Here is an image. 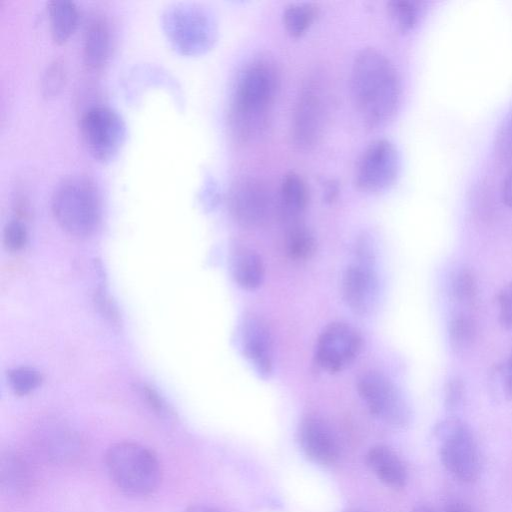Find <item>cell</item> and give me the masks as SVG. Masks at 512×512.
<instances>
[{
    "mask_svg": "<svg viewBox=\"0 0 512 512\" xmlns=\"http://www.w3.org/2000/svg\"><path fill=\"white\" fill-rule=\"evenodd\" d=\"M105 465L117 488L130 496H148L157 490L161 481L157 456L149 448L135 442L112 445L106 452Z\"/></svg>",
    "mask_w": 512,
    "mask_h": 512,
    "instance_id": "obj_3",
    "label": "cell"
},
{
    "mask_svg": "<svg viewBox=\"0 0 512 512\" xmlns=\"http://www.w3.org/2000/svg\"><path fill=\"white\" fill-rule=\"evenodd\" d=\"M477 336V326L473 317L464 311L456 312L448 325V340L455 354L469 351Z\"/></svg>",
    "mask_w": 512,
    "mask_h": 512,
    "instance_id": "obj_21",
    "label": "cell"
},
{
    "mask_svg": "<svg viewBox=\"0 0 512 512\" xmlns=\"http://www.w3.org/2000/svg\"><path fill=\"white\" fill-rule=\"evenodd\" d=\"M309 202V191L302 177L295 173H287L280 186V208L283 216L295 223L304 213Z\"/></svg>",
    "mask_w": 512,
    "mask_h": 512,
    "instance_id": "obj_19",
    "label": "cell"
},
{
    "mask_svg": "<svg viewBox=\"0 0 512 512\" xmlns=\"http://www.w3.org/2000/svg\"><path fill=\"white\" fill-rule=\"evenodd\" d=\"M478 293L477 280L473 271L467 267L458 269L450 282L452 300L461 307H471Z\"/></svg>",
    "mask_w": 512,
    "mask_h": 512,
    "instance_id": "obj_24",
    "label": "cell"
},
{
    "mask_svg": "<svg viewBox=\"0 0 512 512\" xmlns=\"http://www.w3.org/2000/svg\"><path fill=\"white\" fill-rule=\"evenodd\" d=\"M362 349L359 332L345 322H332L320 333L315 359L319 367L329 373H338L349 367Z\"/></svg>",
    "mask_w": 512,
    "mask_h": 512,
    "instance_id": "obj_11",
    "label": "cell"
},
{
    "mask_svg": "<svg viewBox=\"0 0 512 512\" xmlns=\"http://www.w3.org/2000/svg\"><path fill=\"white\" fill-rule=\"evenodd\" d=\"M285 249L288 257L292 260H308L316 252V238L313 232L304 224L292 223L286 234Z\"/></svg>",
    "mask_w": 512,
    "mask_h": 512,
    "instance_id": "obj_22",
    "label": "cell"
},
{
    "mask_svg": "<svg viewBox=\"0 0 512 512\" xmlns=\"http://www.w3.org/2000/svg\"><path fill=\"white\" fill-rule=\"evenodd\" d=\"M111 51V33L108 21L102 15H93L85 26L83 59L91 69L102 68Z\"/></svg>",
    "mask_w": 512,
    "mask_h": 512,
    "instance_id": "obj_16",
    "label": "cell"
},
{
    "mask_svg": "<svg viewBox=\"0 0 512 512\" xmlns=\"http://www.w3.org/2000/svg\"><path fill=\"white\" fill-rule=\"evenodd\" d=\"M163 29L175 50L194 56L206 52L216 38L213 17L205 9L192 4H175L162 16Z\"/></svg>",
    "mask_w": 512,
    "mask_h": 512,
    "instance_id": "obj_6",
    "label": "cell"
},
{
    "mask_svg": "<svg viewBox=\"0 0 512 512\" xmlns=\"http://www.w3.org/2000/svg\"><path fill=\"white\" fill-rule=\"evenodd\" d=\"M344 512H363V511H358V510H347V511H344Z\"/></svg>",
    "mask_w": 512,
    "mask_h": 512,
    "instance_id": "obj_38",
    "label": "cell"
},
{
    "mask_svg": "<svg viewBox=\"0 0 512 512\" xmlns=\"http://www.w3.org/2000/svg\"><path fill=\"white\" fill-rule=\"evenodd\" d=\"M387 7L398 29L402 32H409L416 27L421 18L423 2L394 0L390 1Z\"/></svg>",
    "mask_w": 512,
    "mask_h": 512,
    "instance_id": "obj_25",
    "label": "cell"
},
{
    "mask_svg": "<svg viewBox=\"0 0 512 512\" xmlns=\"http://www.w3.org/2000/svg\"><path fill=\"white\" fill-rule=\"evenodd\" d=\"M51 209L65 232L74 237H86L95 230L100 219L99 193L89 178L69 176L56 186Z\"/></svg>",
    "mask_w": 512,
    "mask_h": 512,
    "instance_id": "obj_4",
    "label": "cell"
},
{
    "mask_svg": "<svg viewBox=\"0 0 512 512\" xmlns=\"http://www.w3.org/2000/svg\"><path fill=\"white\" fill-rule=\"evenodd\" d=\"M465 396V385L461 378L451 377L445 385L444 404L448 411L454 412L460 408Z\"/></svg>",
    "mask_w": 512,
    "mask_h": 512,
    "instance_id": "obj_30",
    "label": "cell"
},
{
    "mask_svg": "<svg viewBox=\"0 0 512 512\" xmlns=\"http://www.w3.org/2000/svg\"><path fill=\"white\" fill-rule=\"evenodd\" d=\"M411 512H435L431 507L427 505H417Z\"/></svg>",
    "mask_w": 512,
    "mask_h": 512,
    "instance_id": "obj_37",
    "label": "cell"
},
{
    "mask_svg": "<svg viewBox=\"0 0 512 512\" xmlns=\"http://www.w3.org/2000/svg\"><path fill=\"white\" fill-rule=\"evenodd\" d=\"M328 112L327 83L320 73H314L302 84L293 110L291 137L298 149L310 150L320 142Z\"/></svg>",
    "mask_w": 512,
    "mask_h": 512,
    "instance_id": "obj_5",
    "label": "cell"
},
{
    "mask_svg": "<svg viewBox=\"0 0 512 512\" xmlns=\"http://www.w3.org/2000/svg\"><path fill=\"white\" fill-rule=\"evenodd\" d=\"M357 391L369 412L394 428L409 425L412 411L406 398L395 383L380 372L369 371L357 381Z\"/></svg>",
    "mask_w": 512,
    "mask_h": 512,
    "instance_id": "obj_9",
    "label": "cell"
},
{
    "mask_svg": "<svg viewBox=\"0 0 512 512\" xmlns=\"http://www.w3.org/2000/svg\"><path fill=\"white\" fill-rule=\"evenodd\" d=\"M497 377L499 380V385L501 386L502 392L505 398L511 400L512 399V353L508 360L496 367L495 369Z\"/></svg>",
    "mask_w": 512,
    "mask_h": 512,
    "instance_id": "obj_32",
    "label": "cell"
},
{
    "mask_svg": "<svg viewBox=\"0 0 512 512\" xmlns=\"http://www.w3.org/2000/svg\"><path fill=\"white\" fill-rule=\"evenodd\" d=\"M8 381L15 393L25 395L33 391L40 384L41 377L32 368L19 367L9 371Z\"/></svg>",
    "mask_w": 512,
    "mask_h": 512,
    "instance_id": "obj_27",
    "label": "cell"
},
{
    "mask_svg": "<svg viewBox=\"0 0 512 512\" xmlns=\"http://www.w3.org/2000/svg\"><path fill=\"white\" fill-rule=\"evenodd\" d=\"M27 242V229L25 224L19 219L10 220L3 230V243L7 250L17 252L21 250Z\"/></svg>",
    "mask_w": 512,
    "mask_h": 512,
    "instance_id": "obj_29",
    "label": "cell"
},
{
    "mask_svg": "<svg viewBox=\"0 0 512 512\" xmlns=\"http://www.w3.org/2000/svg\"><path fill=\"white\" fill-rule=\"evenodd\" d=\"M232 276L242 289L254 291L265 279V265L261 256L250 248L238 249L232 258Z\"/></svg>",
    "mask_w": 512,
    "mask_h": 512,
    "instance_id": "obj_18",
    "label": "cell"
},
{
    "mask_svg": "<svg viewBox=\"0 0 512 512\" xmlns=\"http://www.w3.org/2000/svg\"><path fill=\"white\" fill-rule=\"evenodd\" d=\"M228 203L235 221L250 229L266 224L273 211L269 189L254 177L238 179L230 189Z\"/></svg>",
    "mask_w": 512,
    "mask_h": 512,
    "instance_id": "obj_12",
    "label": "cell"
},
{
    "mask_svg": "<svg viewBox=\"0 0 512 512\" xmlns=\"http://www.w3.org/2000/svg\"><path fill=\"white\" fill-rule=\"evenodd\" d=\"M297 440L305 457L317 465H332L340 456L336 434L330 425L318 416L309 415L301 420Z\"/></svg>",
    "mask_w": 512,
    "mask_h": 512,
    "instance_id": "obj_14",
    "label": "cell"
},
{
    "mask_svg": "<svg viewBox=\"0 0 512 512\" xmlns=\"http://www.w3.org/2000/svg\"><path fill=\"white\" fill-rule=\"evenodd\" d=\"M366 463L373 474L386 486L401 489L407 482V470L400 457L386 445L372 446Z\"/></svg>",
    "mask_w": 512,
    "mask_h": 512,
    "instance_id": "obj_17",
    "label": "cell"
},
{
    "mask_svg": "<svg viewBox=\"0 0 512 512\" xmlns=\"http://www.w3.org/2000/svg\"><path fill=\"white\" fill-rule=\"evenodd\" d=\"M184 512H221L217 508L206 506V505H196L189 507Z\"/></svg>",
    "mask_w": 512,
    "mask_h": 512,
    "instance_id": "obj_36",
    "label": "cell"
},
{
    "mask_svg": "<svg viewBox=\"0 0 512 512\" xmlns=\"http://www.w3.org/2000/svg\"><path fill=\"white\" fill-rule=\"evenodd\" d=\"M341 292L346 306L361 317L370 315L377 307L380 282L374 263L354 260L345 269Z\"/></svg>",
    "mask_w": 512,
    "mask_h": 512,
    "instance_id": "obj_13",
    "label": "cell"
},
{
    "mask_svg": "<svg viewBox=\"0 0 512 512\" xmlns=\"http://www.w3.org/2000/svg\"><path fill=\"white\" fill-rule=\"evenodd\" d=\"M80 132L89 154L99 162L113 160L124 145L127 128L113 108L93 106L80 119Z\"/></svg>",
    "mask_w": 512,
    "mask_h": 512,
    "instance_id": "obj_8",
    "label": "cell"
},
{
    "mask_svg": "<svg viewBox=\"0 0 512 512\" xmlns=\"http://www.w3.org/2000/svg\"><path fill=\"white\" fill-rule=\"evenodd\" d=\"M50 33L54 42H66L75 31L79 12L76 4L69 0H52L47 4Z\"/></svg>",
    "mask_w": 512,
    "mask_h": 512,
    "instance_id": "obj_20",
    "label": "cell"
},
{
    "mask_svg": "<svg viewBox=\"0 0 512 512\" xmlns=\"http://www.w3.org/2000/svg\"><path fill=\"white\" fill-rule=\"evenodd\" d=\"M353 103L370 129L385 126L401 102V81L394 64L381 51L367 47L358 52L351 67Z\"/></svg>",
    "mask_w": 512,
    "mask_h": 512,
    "instance_id": "obj_2",
    "label": "cell"
},
{
    "mask_svg": "<svg viewBox=\"0 0 512 512\" xmlns=\"http://www.w3.org/2000/svg\"><path fill=\"white\" fill-rule=\"evenodd\" d=\"M501 198L505 205L512 209V170L505 175L502 181Z\"/></svg>",
    "mask_w": 512,
    "mask_h": 512,
    "instance_id": "obj_33",
    "label": "cell"
},
{
    "mask_svg": "<svg viewBox=\"0 0 512 512\" xmlns=\"http://www.w3.org/2000/svg\"><path fill=\"white\" fill-rule=\"evenodd\" d=\"M435 435L445 469L458 481L475 482L481 472V460L470 427L457 417H449L436 425Z\"/></svg>",
    "mask_w": 512,
    "mask_h": 512,
    "instance_id": "obj_7",
    "label": "cell"
},
{
    "mask_svg": "<svg viewBox=\"0 0 512 512\" xmlns=\"http://www.w3.org/2000/svg\"><path fill=\"white\" fill-rule=\"evenodd\" d=\"M280 81L278 66L266 56L252 59L239 72L229 109L230 129L238 141H252L266 130Z\"/></svg>",
    "mask_w": 512,
    "mask_h": 512,
    "instance_id": "obj_1",
    "label": "cell"
},
{
    "mask_svg": "<svg viewBox=\"0 0 512 512\" xmlns=\"http://www.w3.org/2000/svg\"><path fill=\"white\" fill-rule=\"evenodd\" d=\"M399 169L400 158L396 147L387 139H377L359 157L354 183L362 192H382L396 181Z\"/></svg>",
    "mask_w": 512,
    "mask_h": 512,
    "instance_id": "obj_10",
    "label": "cell"
},
{
    "mask_svg": "<svg viewBox=\"0 0 512 512\" xmlns=\"http://www.w3.org/2000/svg\"><path fill=\"white\" fill-rule=\"evenodd\" d=\"M66 80V68L62 60L55 59L46 68L42 77V95L53 98L59 94Z\"/></svg>",
    "mask_w": 512,
    "mask_h": 512,
    "instance_id": "obj_26",
    "label": "cell"
},
{
    "mask_svg": "<svg viewBox=\"0 0 512 512\" xmlns=\"http://www.w3.org/2000/svg\"><path fill=\"white\" fill-rule=\"evenodd\" d=\"M499 323L505 329L512 328V282L501 288L497 295Z\"/></svg>",
    "mask_w": 512,
    "mask_h": 512,
    "instance_id": "obj_31",
    "label": "cell"
},
{
    "mask_svg": "<svg viewBox=\"0 0 512 512\" xmlns=\"http://www.w3.org/2000/svg\"><path fill=\"white\" fill-rule=\"evenodd\" d=\"M494 146L500 160L512 162V107L498 129Z\"/></svg>",
    "mask_w": 512,
    "mask_h": 512,
    "instance_id": "obj_28",
    "label": "cell"
},
{
    "mask_svg": "<svg viewBox=\"0 0 512 512\" xmlns=\"http://www.w3.org/2000/svg\"><path fill=\"white\" fill-rule=\"evenodd\" d=\"M445 512H473L472 509L463 502L452 501L446 505Z\"/></svg>",
    "mask_w": 512,
    "mask_h": 512,
    "instance_id": "obj_34",
    "label": "cell"
},
{
    "mask_svg": "<svg viewBox=\"0 0 512 512\" xmlns=\"http://www.w3.org/2000/svg\"><path fill=\"white\" fill-rule=\"evenodd\" d=\"M327 184L328 185L326 186V189H325V198L327 201H332L335 199L338 189H337L336 184H334L332 181H330Z\"/></svg>",
    "mask_w": 512,
    "mask_h": 512,
    "instance_id": "obj_35",
    "label": "cell"
},
{
    "mask_svg": "<svg viewBox=\"0 0 512 512\" xmlns=\"http://www.w3.org/2000/svg\"><path fill=\"white\" fill-rule=\"evenodd\" d=\"M243 355L259 377L267 379L273 372V343L267 322L259 316H247L241 327Z\"/></svg>",
    "mask_w": 512,
    "mask_h": 512,
    "instance_id": "obj_15",
    "label": "cell"
},
{
    "mask_svg": "<svg viewBox=\"0 0 512 512\" xmlns=\"http://www.w3.org/2000/svg\"><path fill=\"white\" fill-rule=\"evenodd\" d=\"M319 9L313 3H293L283 12V24L292 37H301L312 26Z\"/></svg>",
    "mask_w": 512,
    "mask_h": 512,
    "instance_id": "obj_23",
    "label": "cell"
}]
</instances>
